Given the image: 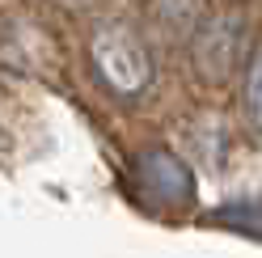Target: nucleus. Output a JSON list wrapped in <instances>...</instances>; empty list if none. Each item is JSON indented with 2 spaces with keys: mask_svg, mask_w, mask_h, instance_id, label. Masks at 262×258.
<instances>
[{
  "mask_svg": "<svg viewBox=\"0 0 262 258\" xmlns=\"http://www.w3.org/2000/svg\"><path fill=\"white\" fill-rule=\"evenodd\" d=\"M148 9L165 34H194L203 22V0H152Z\"/></svg>",
  "mask_w": 262,
  "mask_h": 258,
  "instance_id": "obj_4",
  "label": "nucleus"
},
{
  "mask_svg": "<svg viewBox=\"0 0 262 258\" xmlns=\"http://www.w3.org/2000/svg\"><path fill=\"white\" fill-rule=\"evenodd\" d=\"M136 174H140V186L148 190L157 203H190L194 199V174L182 157H173L169 148H148L136 161Z\"/></svg>",
  "mask_w": 262,
  "mask_h": 258,
  "instance_id": "obj_3",
  "label": "nucleus"
},
{
  "mask_svg": "<svg viewBox=\"0 0 262 258\" xmlns=\"http://www.w3.org/2000/svg\"><path fill=\"white\" fill-rule=\"evenodd\" d=\"M89 51H93L97 76H102L114 93L136 98V93H144L152 85V55H148V47L140 42L136 30H127V26H97Z\"/></svg>",
  "mask_w": 262,
  "mask_h": 258,
  "instance_id": "obj_1",
  "label": "nucleus"
},
{
  "mask_svg": "<svg viewBox=\"0 0 262 258\" xmlns=\"http://www.w3.org/2000/svg\"><path fill=\"white\" fill-rule=\"evenodd\" d=\"M245 47H250V34H245L241 17H211V22H199V30L190 34V63L199 80L224 85L241 68Z\"/></svg>",
  "mask_w": 262,
  "mask_h": 258,
  "instance_id": "obj_2",
  "label": "nucleus"
},
{
  "mask_svg": "<svg viewBox=\"0 0 262 258\" xmlns=\"http://www.w3.org/2000/svg\"><path fill=\"white\" fill-rule=\"evenodd\" d=\"M211 220L224 224L233 233H245V237H262V195H241L233 203H224L211 212Z\"/></svg>",
  "mask_w": 262,
  "mask_h": 258,
  "instance_id": "obj_5",
  "label": "nucleus"
},
{
  "mask_svg": "<svg viewBox=\"0 0 262 258\" xmlns=\"http://www.w3.org/2000/svg\"><path fill=\"white\" fill-rule=\"evenodd\" d=\"M250 110L262 123V55L254 59V68H250Z\"/></svg>",
  "mask_w": 262,
  "mask_h": 258,
  "instance_id": "obj_6",
  "label": "nucleus"
}]
</instances>
